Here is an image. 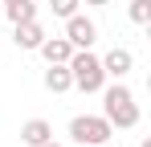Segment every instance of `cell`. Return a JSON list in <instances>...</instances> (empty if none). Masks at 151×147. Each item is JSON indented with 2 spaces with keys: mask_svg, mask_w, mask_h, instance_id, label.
Listing matches in <instances>:
<instances>
[{
  "mask_svg": "<svg viewBox=\"0 0 151 147\" xmlns=\"http://www.w3.org/2000/svg\"><path fill=\"white\" fill-rule=\"evenodd\" d=\"M65 66H70V78H74V86H78V90H86V94L102 90L106 70H102V57H94L90 49H74Z\"/></svg>",
  "mask_w": 151,
  "mask_h": 147,
  "instance_id": "6da1fadb",
  "label": "cell"
},
{
  "mask_svg": "<svg viewBox=\"0 0 151 147\" xmlns=\"http://www.w3.org/2000/svg\"><path fill=\"white\" fill-rule=\"evenodd\" d=\"M102 119L119 122V127H135L139 122V102H135V94L127 90V86H110L106 94H102Z\"/></svg>",
  "mask_w": 151,
  "mask_h": 147,
  "instance_id": "7a4b0ae2",
  "label": "cell"
},
{
  "mask_svg": "<svg viewBox=\"0 0 151 147\" xmlns=\"http://www.w3.org/2000/svg\"><path fill=\"white\" fill-rule=\"evenodd\" d=\"M70 135H74L82 147H98L110 139V122L102 119V115H78L74 122H70Z\"/></svg>",
  "mask_w": 151,
  "mask_h": 147,
  "instance_id": "3957f363",
  "label": "cell"
},
{
  "mask_svg": "<svg viewBox=\"0 0 151 147\" xmlns=\"http://www.w3.org/2000/svg\"><path fill=\"white\" fill-rule=\"evenodd\" d=\"M65 37H70V45L74 49H90L94 45V37H98V24L90 21V17H65Z\"/></svg>",
  "mask_w": 151,
  "mask_h": 147,
  "instance_id": "277c9868",
  "label": "cell"
},
{
  "mask_svg": "<svg viewBox=\"0 0 151 147\" xmlns=\"http://www.w3.org/2000/svg\"><path fill=\"white\" fill-rule=\"evenodd\" d=\"M131 66H135V53H131V49H119V45H114L106 57H102V70H106V74H114V78L131 74Z\"/></svg>",
  "mask_w": 151,
  "mask_h": 147,
  "instance_id": "5b68a950",
  "label": "cell"
},
{
  "mask_svg": "<svg viewBox=\"0 0 151 147\" xmlns=\"http://www.w3.org/2000/svg\"><path fill=\"white\" fill-rule=\"evenodd\" d=\"M12 41H17L21 49H37L41 41H45V29H41V21H37V17H33V21H21V24H17V37H12Z\"/></svg>",
  "mask_w": 151,
  "mask_h": 147,
  "instance_id": "8992f818",
  "label": "cell"
},
{
  "mask_svg": "<svg viewBox=\"0 0 151 147\" xmlns=\"http://www.w3.org/2000/svg\"><path fill=\"white\" fill-rule=\"evenodd\" d=\"M45 86H49L53 94L70 90V86H74V78H70V66H65V61H49V70H45Z\"/></svg>",
  "mask_w": 151,
  "mask_h": 147,
  "instance_id": "52a82bcc",
  "label": "cell"
},
{
  "mask_svg": "<svg viewBox=\"0 0 151 147\" xmlns=\"http://www.w3.org/2000/svg\"><path fill=\"white\" fill-rule=\"evenodd\" d=\"M37 49L45 53V61H70V53H74L70 37H45V41H41Z\"/></svg>",
  "mask_w": 151,
  "mask_h": 147,
  "instance_id": "ba28073f",
  "label": "cell"
},
{
  "mask_svg": "<svg viewBox=\"0 0 151 147\" xmlns=\"http://www.w3.org/2000/svg\"><path fill=\"white\" fill-rule=\"evenodd\" d=\"M21 139H25L29 147H37V143H45V139H53V127L45 119H29L25 127H21Z\"/></svg>",
  "mask_w": 151,
  "mask_h": 147,
  "instance_id": "9c48e42d",
  "label": "cell"
},
{
  "mask_svg": "<svg viewBox=\"0 0 151 147\" xmlns=\"http://www.w3.org/2000/svg\"><path fill=\"white\" fill-rule=\"evenodd\" d=\"M4 12H8L12 24H21V21H33V17H37V4H33V0H8Z\"/></svg>",
  "mask_w": 151,
  "mask_h": 147,
  "instance_id": "30bf717a",
  "label": "cell"
},
{
  "mask_svg": "<svg viewBox=\"0 0 151 147\" xmlns=\"http://www.w3.org/2000/svg\"><path fill=\"white\" fill-rule=\"evenodd\" d=\"M131 21H139V24L151 21V0H131Z\"/></svg>",
  "mask_w": 151,
  "mask_h": 147,
  "instance_id": "8fae6325",
  "label": "cell"
},
{
  "mask_svg": "<svg viewBox=\"0 0 151 147\" xmlns=\"http://www.w3.org/2000/svg\"><path fill=\"white\" fill-rule=\"evenodd\" d=\"M78 4H82V0H49L53 17H74V12H78Z\"/></svg>",
  "mask_w": 151,
  "mask_h": 147,
  "instance_id": "7c38bea8",
  "label": "cell"
},
{
  "mask_svg": "<svg viewBox=\"0 0 151 147\" xmlns=\"http://www.w3.org/2000/svg\"><path fill=\"white\" fill-rule=\"evenodd\" d=\"M37 147H61V143H53V139H45V143H37Z\"/></svg>",
  "mask_w": 151,
  "mask_h": 147,
  "instance_id": "4fadbf2b",
  "label": "cell"
},
{
  "mask_svg": "<svg viewBox=\"0 0 151 147\" xmlns=\"http://www.w3.org/2000/svg\"><path fill=\"white\" fill-rule=\"evenodd\" d=\"M86 4H106V0H86Z\"/></svg>",
  "mask_w": 151,
  "mask_h": 147,
  "instance_id": "5bb4252c",
  "label": "cell"
},
{
  "mask_svg": "<svg viewBox=\"0 0 151 147\" xmlns=\"http://www.w3.org/2000/svg\"><path fill=\"white\" fill-rule=\"evenodd\" d=\"M98 147H114V143H110V139H106V143H98Z\"/></svg>",
  "mask_w": 151,
  "mask_h": 147,
  "instance_id": "9a60e30c",
  "label": "cell"
},
{
  "mask_svg": "<svg viewBox=\"0 0 151 147\" xmlns=\"http://www.w3.org/2000/svg\"><path fill=\"white\" fill-rule=\"evenodd\" d=\"M4 4H8V0H4Z\"/></svg>",
  "mask_w": 151,
  "mask_h": 147,
  "instance_id": "2e32d148",
  "label": "cell"
}]
</instances>
